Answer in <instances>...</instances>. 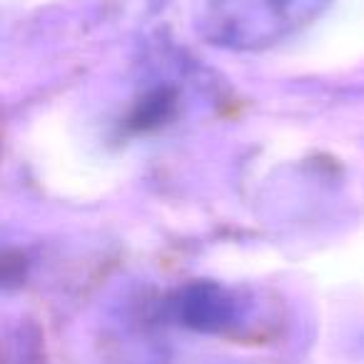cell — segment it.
I'll return each instance as SVG.
<instances>
[{
  "instance_id": "6da1fadb",
  "label": "cell",
  "mask_w": 364,
  "mask_h": 364,
  "mask_svg": "<svg viewBox=\"0 0 364 364\" xmlns=\"http://www.w3.org/2000/svg\"><path fill=\"white\" fill-rule=\"evenodd\" d=\"M329 0H200L198 31L225 50L257 53L297 36Z\"/></svg>"
},
{
  "instance_id": "7a4b0ae2",
  "label": "cell",
  "mask_w": 364,
  "mask_h": 364,
  "mask_svg": "<svg viewBox=\"0 0 364 364\" xmlns=\"http://www.w3.org/2000/svg\"><path fill=\"white\" fill-rule=\"evenodd\" d=\"M175 317L203 334H228L242 324V299L218 282H190L175 294Z\"/></svg>"
}]
</instances>
